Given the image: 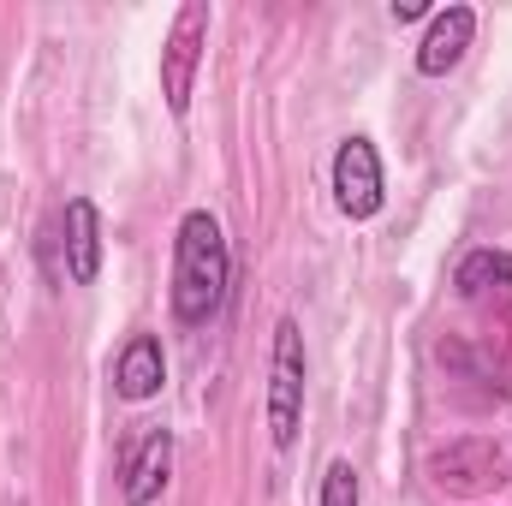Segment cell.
I'll return each instance as SVG.
<instances>
[{"instance_id":"30bf717a","label":"cell","mask_w":512,"mask_h":506,"mask_svg":"<svg viewBox=\"0 0 512 506\" xmlns=\"http://www.w3.org/2000/svg\"><path fill=\"white\" fill-rule=\"evenodd\" d=\"M453 286H459L465 298H477V292H495V286H512V251H471L465 262H459Z\"/></svg>"},{"instance_id":"52a82bcc","label":"cell","mask_w":512,"mask_h":506,"mask_svg":"<svg viewBox=\"0 0 512 506\" xmlns=\"http://www.w3.org/2000/svg\"><path fill=\"white\" fill-rule=\"evenodd\" d=\"M471 36H477V12H471V6H447V12H435L429 36L417 42V72H423V78H447V72L465 60Z\"/></svg>"},{"instance_id":"ba28073f","label":"cell","mask_w":512,"mask_h":506,"mask_svg":"<svg viewBox=\"0 0 512 506\" xmlns=\"http://www.w3.org/2000/svg\"><path fill=\"white\" fill-rule=\"evenodd\" d=\"M167 471H173V435L167 429H149L137 447L126 453V471H120V495L126 506H149L167 489Z\"/></svg>"},{"instance_id":"7c38bea8","label":"cell","mask_w":512,"mask_h":506,"mask_svg":"<svg viewBox=\"0 0 512 506\" xmlns=\"http://www.w3.org/2000/svg\"><path fill=\"white\" fill-rule=\"evenodd\" d=\"M423 12H429L423 0H393V18H399V24H411V18H423Z\"/></svg>"},{"instance_id":"277c9868","label":"cell","mask_w":512,"mask_h":506,"mask_svg":"<svg viewBox=\"0 0 512 506\" xmlns=\"http://www.w3.org/2000/svg\"><path fill=\"white\" fill-rule=\"evenodd\" d=\"M382 155H376V143L370 137H346L340 149H334V203H340V215L346 221H370L376 209H382Z\"/></svg>"},{"instance_id":"3957f363","label":"cell","mask_w":512,"mask_h":506,"mask_svg":"<svg viewBox=\"0 0 512 506\" xmlns=\"http://www.w3.org/2000/svg\"><path fill=\"white\" fill-rule=\"evenodd\" d=\"M203 48H209V6L191 0V6H179V18H173V30H167V42H161V96H167V108H173L179 120H185V108H191Z\"/></svg>"},{"instance_id":"5b68a950","label":"cell","mask_w":512,"mask_h":506,"mask_svg":"<svg viewBox=\"0 0 512 506\" xmlns=\"http://www.w3.org/2000/svg\"><path fill=\"white\" fill-rule=\"evenodd\" d=\"M429 477H435V489H447V495H489V489H501L507 459H501L495 441L471 435V441L441 447V453L429 459Z\"/></svg>"},{"instance_id":"8fae6325","label":"cell","mask_w":512,"mask_h":506,"mask_svg":"<svg viewBox=\"0 0 512 506\" xmlns=\"http://www.w3.org/2000/svg\"><path fill=\"white\" fill-rule=\"evenodd\" d=\"M358 501H364V489H358L352 459H334V465L322 471V506H358Z\"/></svg>"},{"instance_id":"7a4b0ae2","label":"cell","mask_w":512,"mask_h":506,"mask_svg":"<svg viewBox=\"0 0 512 506\" xmlns=\"http://www.w3.org/2000/svg\"><path fill=\"white\" fill-rule=\"evenodd\" d=\"M304 429V334L292 316L274 328V364H268V435L286 453Z\"/></svg>"},{"instance_id":"8992f818","label":"cell","mask_w":512,"mask_h":506,"mask_svg":"<svg viewBox=\"0 0 512 506\" xmlns=\"http://www.w3.org/2000/svg\"><path fill=\"white\" fill-rule=\"evenodd\" d=\"M60 245H66V280L72 286H90L102 274V209L90 197H72L66 215H60Z\"/></svg>"},{"instance_id":"6da1fadb","label":"cell","mask_w":512,"mask_h":506,"mask_svg":"<svg viewBox=\"0 0 512 506\" xmlns=\"http://www.w3.org/2000/svg\"><path fill=\"white\" fill-rule=\"evenodd\" d=\"M227 286H233L227 233L209 209H191L179 221V239H173V316L185 328H203L209 316H221Z\"/></svg>"},{"instance_id":"9c48e42d","label":"cell","mask_w":512,"mask_h":506,"mask_svg":"<svg viewBox=\"0 0 512 506\" xmlns=\"http://www.w3.org/2000/svg\"><path fill=\"white\" fill-rule=\"evenodd\" d=\"M161 381H167V358H161V340L155 334H131L126 346H120V358H114V387H120V399H155L161 393Z\"/></svg>"}]
</instances>
